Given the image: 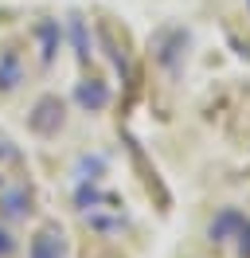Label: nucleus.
<instances>
[{
    "instance_id": "nucleus-6",
    "label": "nucleus",
    "mask_w": 250,
    "mask_h": 258,
    "mask_svg": "<svg viewBox=\"0 0 250 258\" xmlns=\"http://www.w3.org/2000/svg\"><path fill=\"white\" fill-rule=\"evenodd\" d=\"M242 223H246V215H242V211L223 208V211L215 215V223H211V239H215V242H227L231 235H238V231H242Z\"/></svg>"
},
{
    "instance_id": "nucleus-5",
    "label": "nucleus",
    "mask_w": 250,
    "mask_h": 258,
    "mask_svg": "<svg viewBox=\"0 0 250 258\" xmlns=\"http://www.w3.org/2000/svg\"><path fill=\"white\" fill-rule=\"evenodd\" d=\"M75 102L86 113L106 110V106H109V86H106V82H78V86H75Z\"/></svg>"
},
{
    "instance_id": "nucleus-9",
    "label": "nucleus",
    "mask_w": 250,
    "mask_h": 258,
    "mask_svg": "<svg viewBox=\"0 0 250 258\" xmlns=\"http://www.w3.org/2000/svg\"><path fill=\"white\" fill-rule=\"evenodd\" d=\"M0 204H4V211H8V219H24V215L31 211L28 192H8L4 200H0Z\"/></svg>"
},
{
    "instance_id": "nucleus-8",
    "label": "nucleus",
    "mask_w": 250,
    "mask_h": 258,
    "mask_svg": "<svg viewBox=\"0 0 250 258\" xmlns=\"http://www.w3.org/2000/svg\"><path fill=\"white\" fill-rule=\"evenodd\" d=\"M20 82H24V63L16 51H4L0 55V90H16Z\"/></svg>"
},
{
    "instance_id": "nucleus-10",
    "label": "nucleus",
    "mask_w": 250,
    "mask_h": 258,
    "mask_svg": "<svg viewBox=\"0 0 250 258\" xmlns=\"http://www.w3.org/2000/svg\"><path fill=\"white\" fill-rule=\"evenodd\" d=\"M98 35H102V47L109 51V59H113V67H117V71H121L125 79H129V59H125V55H121V47L113 43V35H109V28H98Z\"/></svg>"
},
{
    "instance_id": "nucleus-7",
    "label": "nucleus",
    "mask_w": 250,
    "mask_h": 258,
    "mask_svg": "<svg viewBox=\"0 0 250 258\" xmlns=\"http://www.w3.org/2000/svg\"><path fill=\"white\" fill-rule=\"evenodd\" d=\"M67 35H71V47H75V55L86 63L94 51H90V32H86V20L78 16V12H71V16H67Z\"/></svg>"
},
{
    "instance_id": "nucleus-4",
    "label": "nucleus",
    "mask_w": 250,
    "mask_h": 258,
    "mask_svg": "<svg viewBox=\"0 0 250 258\" xmlns=\"http://www.w3.org/2000/svg\"><path fill=\"white\" fill-rule=\"evenodd\" d=\"M35 39H39V59H43V67H51L55 63V51H59V43H62L59 20H39V24H35Z\"/></svg>"
},
{
    "instance_id": "nucleus-3",
    "label": "nucleus",
    "mask_w": 250,
    "mask_h": 258,
    "mask_svg": "<svg viewBox=\"0 0 250 258\" xmlns=\"http://www.w3.org/2000/svg\"><path fill=\"white\" fill-rule=\"evenodd\" d=\"M180 47H188V32L184 28H164V32L156 35V59L168 67V71L180 67Z\"/></svg>"
},
{
    "instance_id": "nucleus-11",
    "label": "nucleus",
    "mask_w": 250,
    "mask_h": 258,
    "mask_svg": "<svg viewBox=\"0 0 250 258\" xmlns=\"http://www.w3.org/2000/svg\"><path fill=\"white\" fill-rule=\"evenodd\" d=\"M8 254H16V239L0 227V258H8Z\"/></svg>"
},
{
    "instance_id": "nucleus-13",
    "label": "nucleus",
    "mask_w": 250,
    "mask_h": 258,
    "mask_svg": "<svg viewBox=\"0 0 250 258\" xmlns=\"http://www.w3.org/2000/svg\"><path fill=\"white\" fill-rule=\"evenodd\" d=\"M246 4H250V0H246Z\"/></svg>"
},
{
    "instance_id": "nucleus-2",
    "label": "nucleus",
    "mask_w": 250,
    "mask_h": 258,
    "mask_svg": "<svg viewBox=\"0 0 250 258\" xmlns=\"http://www.w3.org/2000/svg\"><path fill=\"white\" fill-rule=\"evenodd\" d=\"M28 258H67V242H62L59 227H55V223L43 227V231L28 242Z\"/></svg>"
},
{
    "instance_id": "nucleus-12",
    "label": "nucleus",
    "mask_w": 250,
    "mask_h": 258,
    "mask_svg": "<svg viewBox=\"0 0 250 258\" xmlns=\"http://www.w3.org/2000/svg\"><path fill=\"white\" fill-rule=\"evenodd\" d=\"M234 47H238V55H246V59H250V43H238V39H234Z\"/></svg>"
},
{
    "instance_id": "nucleus-1",
    "label": "nucleus",
    "mask_w": 250,
    "mask_h": 258,
    "mask_svg": "<svg viewBox=\"0 0 250 258\" xmlns=\"http://www.w3.org/2000/svg\"><path fill=\"white\" fill-rule=\"evenodd\" d=\"M28 125L39 133V137H51V133H59L62 125V102L55 94H43L39 102H35V110H31Z\"/></svg>"
}]
</instances>
